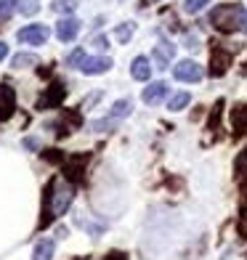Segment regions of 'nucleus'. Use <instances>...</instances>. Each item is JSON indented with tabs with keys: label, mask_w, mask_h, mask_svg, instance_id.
<instances>
[{
	"label": "nucleus",
	"mask_w": 247,
	"mask_h": 260,
	"mask_svg": "<svg viewBox=\"0 0 247 260\" xmlns=\"http://www.w3.org/2000/svg\"><path fill=\"white\" fill-rule=\"evenodd\" d=\"M242 215L247 218V188H244V197H242Z\"/></svg>",
	"instance_id": "c85d7f7f"
},
{
	"label": "nucleus",
	"mask_w": 247,
	"mask_h": 260,
	"mask_svg": "<svg viewBox=\"0 0 247 260\" xmlns=\"http://www.w3.org/2000/svg\"><path fill=\"white\" fill-rule=\"evenodd\" d=\"M53 8L58 11V14H72V11L77 8V0H56Z\"/></svg>",
	"instance_id": "412c9836"
},
{
	"label": "nucleus",
	"mask_w": 247,
	"mask_h": 260,
	"mask_svg": "<svg viewBox=\"0 0 247 260\" xmlns=\"http://www.w3.org/2000/svg\"><path fill=\"white\" fill-rule=\"evenodd\" d=\"M16 112V93L11 85H0V122L11 120Z\"/></svg>",
	"instance_id": "423d86ee"
},
{
	"label": "nucleus",
	"mask_w": 247,
	"mask_h": 260,
	"mask_svg": "<svg viewBox=\"0 0 247 260\" xmlns=\"http://www.w3.org/2000/svg\"><path fill=\"white\" fill-rule=\"evenodd\" d=\"M14 11H16L14 0H0V21L11 19V14H14Z\"/></svg>",
	"instance_id": "4be33fe9"
},
{
	"label": "nucleus",
	"mask_w": 247,
	"mask_h": 260,
	"mask_svg": "<svg viewBox=\"0 0 247 260\" xmlns=\"http://www.w3.org/2000/svg\"><path fill=\"white\" fill-rule=\"evenodd\" d=\"M234 125H237L242 133L247 130V106H237V112H234Z\"/></svg>",
	"instance_id": "aec40b11"
},
{
	"label": "nucleus",
	"mask_w": 247,
	"mask_h": 260,
	"mask_svg": "<svg viewBox=\"0 0 247 260\" xmlns=\"http://www.w3.org/2000/svg\"><path fill=\"white\" fill-rule=\"evenodd\" d=\"M173 56H175V45H173V43H165V40L157 43V45H155V51H151V58H155L157 69H168Z\"/></svg>",
	"instance_id": "1a4fd4ad"
},
{
	"label": "nucleus",
	"mask_w": 247,
	"mask_h": 260,
	"mask_svg": "<svg viewBox=\"0 0 247 260\" xmlns=\"http://www.w3.org/2000/svg\"><path fill=\"white\" fill-rule=\"evenodd\" d=\"M131 112H133V101H131V99H120V101H114V104H112L109 120H122V117H128Z\"/></svg>",
	"instance_id": "ddd939ff"
},
{
	"label": "nucleus",
	"mask_w": 247,
	"mask_h": 260,
	"mask_svg": "<svg viewBox=\"0 0 247 260\" xmlns=\"http://www.w3.org/2000/svg\"><path fill=\"white\" fill-rule=\"evenodd\" d=\"M173 77L181 80V82H199L205 77L202 67H199L197 61H192V58H183V61H178L173 67Z\"/></svg>",
	"instance_id": "f03ea898"
},
{
	"label": "nucleus",
	"mask_w": 247,
	"mask_h": 260,
	"mask_svg": "<svg viewBox=\"0 0 247 260\" xmlns=\"http://www.w3.org/2000/svg\"><path fill=\"white\" fill-rule=\"evenodd\" d=\"M53 191V186L48 188ZM72 205V188L69 186H58V194H51V207H53V215H64Z\"/></svg>",
	"instance_id": "6e6552de"
},
{
	"label": "nucleus",
	"mask_w": 247,
	"mask_h": 260,
	"mask_svg": "<svg viewBox=\"0 0 247 260\" xmlns=\"http://www.w3.org/2000/svg\"><path fill=\"white\" fill-rule=\"evenodd\" d=\"M242 6L237 3H223L218 6L213 14H210V24L221 32H231V29H239V19H242Z\"/></svg>",
	"instance_id": "f257e3e1"
},
{
	"label": "nucleus",
	"mask_w": 247,
	"mask_h": 260,
	"mask_svg": "<svg viewBox=\"0 0 247 260\" xmlns=\"http://www.w3.org/2000/svg\"><path fill=\"white\" fill-rule=\"evenodd\" d=\"M131 75H133V80H149L151 77V61L146 56H136L133 58V64H131Z\"/></svg>",
	"instance_id": "9b49d317"
},
{
	"label": "nucleus",
	"mask_w": 247,
	"mask_h": 260,
	"mask_svg": "<svg viewBox=\"0 0 247 260\" xmlns=\"http://www.w3.org/2000/svg\"><path fill=\"white\" fill-rule=\"evenodd\" d=\"M64 96H67V88L61 85V82H53V85L48 88L40 96V101H38V109L43 112V109H56L58 104L64 101Z\"/></svg>",
	"instance_id": "20e7f679"
},
{
	"label": "nucleus",
	"mask_w": 247,
	"mask_h": 260,
	"mask_svg": "<svg viewBox=\"0 0 247 260\" xmlns=\"http://www.w3.org/2000/svg\"><path fill=\"white\" fill-rule=\"evenodd\" d=\"M82 61H85V51H82V48L72 51V53H69V58H67V64H69V67H75V64H77V69H80Z\"/></svg>",
	"instance_id": "5701e85b"
},
{
	"label": "nucleus",
	"mask_w": 247,
	"mask_h": 260,
	"mask_svg": "<svg viewBox=\"0 0 247 260\" xmlns=\"http://www.w3.org/2000/svg\"><path fill=\"white\" fill-rule=\"evenodd\" d=\"M239 29H242V32H247V8L242 11V19H239Z\"/></svg>",
	"instance_id": "bb28decb"
},
{
	"label": "nucleus",
	"mask_w": 247,
	"mask_h": 260,
	"mask_svg": "<svg viewBox=\"0 0 247 260\" xmlns=\"http://www.w3.org/2000/svg\"><path fill=\"white\" fill-rule=\"evenodd\" d=\"M56 252V242L53 239H40L35 244V252H32V260H51Z\"/></svg>",
	"instance_id": "f8f14e48"
},
{
	"label": "nucleus",
	"mask_w": 247,
	"mask_h": 260,
	"mask_svg": "<svg viewBox=\"0 0 247 260\" xmlns=\"http://www.w3.org/2000/svg\"><path fill=\"white\" fill-rule=\"evenodd\" d=\"M155 3H157V0H155Z\"/></svg>",
	"instance_id": "c756f323"
},
{
	"label": "nucleus",
	"mask_w": 247,
	"mask_h": 260,
	"mask_svg": "<svg viewBox=\"0 0 247 260\" xmlns=\"http://www.w3.org/2000/svg\"><path fill=\"white\" fill-rule=\"evenodd\" d=\"M16 38H19V43H24V45H43L45 40L51 38V29L45 24H29L24 29H19Z\"/></svg>",
	"instance_id": "7ed1b4c3"
},
{
	"label": "nucleus",
	"mask_w": 247,
	"mask_h": 260,
	"mask_svg": "<svg viewBox=\"0 0 247 260\" xmlns=\"http://www.w3.org/2000/svg\"><path fill=\"white\" fill-rule=\"evenodd\" d=\"M14 6L21 16H35L40 11V0H14Z\"/></svg>",
	"instance_id": "2eb2a0df"
},
{
	"label": "nucleus",
	"mask_w": 247,
	"mask_h": 260,
	"mask_svg": "<svg viewBox=\"0 0 247 260\" xmlns=\"http://www.w3.org/2000/svg\"><path fill=\"white\" fill-rule=\"evenodd\" d=\"M133 35H136V24H133V21H125V24H120V27L114 29V38L120 40V43H128Z\"/></svg>",
	"instance_id": "f3484780"
},
{
	"label": "nucleus",
	"mask_w": 247,
	"mask_h": 260,
	"mask_svg": "<svg viewBox=\"0 0 247 260\" xmlns=\"http://www.w3.org/2000/svg\"><path fill=\"white\" fill-rule=\"evenodd\" d=\"M112 69V58L109 56H85V61L80 64L82 75H104Z\"/></svg>",
	"instance_id": "39448f33"
},
{
	"label": "nucleus",
	"mask_w": 247,
	"mask_h": 260,
	"mask_svg": "<svg viewBox=\"0 0 247 260\" xmlns=\"http://www.w3.org/2000/svg\"><path fill=\"white\" fill-rule=\"evenodd\" d=\"M189 104H192V93L181 90V93H175V96H170V101H168V109H170V112H181V109H186Z\"/></svg>",
	"instance_id": "4468645a"
},
{
	"label": "nucleus",
	"mask_w": 247,
	"mask_h": 260,
	"mask_svg": "<svg viewBox=\"0 0 247 260\" xmlns=\"http://www.w3.org/2000/svg\"><path fill=\"white\" fill-rule=\"evenodd\" d=\"M213 64H215V69H213V75H223L226 72V64H229V53H213Z\"/></svg>",
	"instance_id": "a211bd4d"
},
{
	"label": "nucleus",
	"mask_w": 247,
	"mask_h": 260,
	"mask_svg": "<svg viewBox=\"0 0 247 260\" xmlns=\"http://www.w3.org/2000/svg\"><path fill=\"white\" fill-rule=\"evenodd\" d=\"M6 56H8V45H6V43H0V61H3Z\"/></svg>",
	"instance_id": "cd10ccee"
},
{
	"label": "nucleus",
	"mask_w": 247,
	"mask_h": 260,
	"mask_svg": "<svg viewBox=\"0 0 247 260\" xmlns=\"http://www.w3.org/2000/svg\"><path fill=\"white\" fill-rule=\"evenodd\" d=\"M35 64H40V56H35V53H19V56L11 58V67H16V69L35 67Z\"/></svg>",
	"instance_id": "dca6fc26"
},
{
	"label": "nucleus",
	"mask_w": 247,
	"mask_h": 260,
	"mask_svg": "<svg viewBox=\"0 0 247 260\" xmlns=\"http://www.w3.org/2000/svg\"><path fill=\"white\" fill-rule=\"evenodd\" d=\"M207 3H213V0H186L183 11H186V14H199L202 8H207Z\"/></svg>",
	"instance_id": "6ab92c4d"
},
{
	"label": "nucleus",
	"mask_w": 247,
	"mask_h": 260,
	"mask_svg": "<svg viewBox=\"0 0 247 260\" xmlns=\"http://www.w3.org/2000/svg\"><path fill=\"white\" fill-rule=\"evenodd\" d=\"M77 32H80V21L75 16H61L58 19V24H56V38L61 40V43H72L77 38Z\"/></svg>",
	"instance_id": "0eeeda50"
},
{
	"label": "nucleus",
	"mask_w": 247,
	"mask_h": 260,
	"mask_svg": "<svg viewBox=\"0 0 247 260\" xmlns=\"http://www.w3.org/2000/svg\"><path fill=\"white\" fill-rule=\"evenodd\" d=\"M93 45H96L99 51H107V48H109V38H104V35H99V38L93 40Z\"/></svg>",
	"instance_id": "a878e982"
},
{
	"label": "nucleus",
	"mask_w": 247,
	"mask_h": 260,
	"mask_svg": "<svg viewBox=\"0 0 247 260\" xmlns=\"http://www.w3.org/2000/svg\"><path fill=\"white\" fill-rule=\"evenodd\" d=\"M168 82H162V80H157V82H149V88H144V104H149V106H157L165 96H168Z\"/></svg>",
	"instance_id": "9d476101"
},
{
	"label": "nucleus",
	"mask_w": 247,
	"mask_h": 260,
	"mask_svg": "<svg viewBox=\"0 0 247 260\" xmlns=\"http://www.w3.org/2000/svg\"><path fill=\"white\" fill-rule=\"evenodd\" d=\"M234 170H237L239 175H242V173H247V149L237 157V162H234Z\"/></svg>",
	"instance_id": "b1692460"
},
{
	"label": "nucleus",
	"mask_w": 247,
	"mask_h": 260,
	"mask_svg": "<svg viewBox=\"0 0 247 260\" xmlns=\"http://www.w3.org/2000/svg\"><path fill=\"white\" fill-rule=\"evenodd\" d=\"M186 48H189V51H197L199 48V38H197V35H186Z\"/></svg>",
	"instance_id": "393cba45"
}]
</instances>
